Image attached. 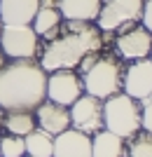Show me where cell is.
<instances>
[{
  "instance_id": "1",
  "label": "cell",
  "mask_w": 152,
  "mask_h": 157,
  "mask_svg": "<svg viewBox=\"0 0 152 157\" xmlns=\"http://www.w3.org/2000/svg\"><path fill=\"white\" fill-rule=\"evenodd\" d=\"M101 28L91 21H61L59 35L49 40L45 52L40 54V68L52 71H75L87 54L101 52L103 35Z\"/></svg>"
},
{
  "instance_id": "2",
  "label": "cell",
  "mask_w": 152,
  "mask_h": 157,
  "mask_svg": "<svg viewBox=\"0 0 152 157\" xmlns=\"http://www.w3.org/2000/svg\"><path fill=\"white\" fill-rule=\"evenodd\" d=\"M47 73L33 59H17L0 68V108L35 110L47 98Z\"/></svg>"
},
{
  "instance_id": "3",
  "label": "cell",
  "mask_w": 152,
  "mask_h": 157,
  "mask_svg": "<svg viewBox=\"0 0 152 157\" xmlns=\"http://www.w3.org/2000/svg\"><path fill=\"white\" fill-rule=\"evenodd\" d=\"M103 129L119 138H133L140 131V105L136 98L117 92L103 101Z\"/></svg>"
},
{
  "instance_id": "4",
  "label": "cell",
  "mask_w": 152,
  "mask_h": 157,
  "mask_svg": "<svg viewBox=\"0 0 152 157\" xmlns=\"http://www.w3.org/2000/svg\"><path fill=\"white\" fill-rule=\"evenodd\" d=\"M122 75H124V71L115 59L96 54L91 66L82 73V89L89 96L106 101L108 96L122 92Z\"/></svg>"
},
{
  "instance_id": "5",
  "label": "cell",
  "mask_w": 152,
  "mask_h": 157,
  "mask_svg": "<svg viewBox=\"0 0 152 157\" xmlns=\"http://www.w3.org/2000/svg\"><path fill=\"white\" fill-rule=\"evenodd\" d=\"M140 12H143V0H106V2H101L96 26L108 33L119 31L124 24L138 21Z\"/></svg>"
},
{
  "instance_id": "6",
  "label": "cell",
  "mask_w": 152,
  "mask_h": 157,
  "mask_svg": "<svg viewBox=\"0 0 152 157\" xmlns=\"http://www.w3.org/2000/svg\"><path fill=\"white\" fill-rule=\"evenodd\" d=\"M0 47L7 59H35L38 54V35L31 26H2Z\"/></svg>"
},
{
  "instance_id": "7",
  "label": "cell",
  "mask_w": 152,
  "mask_h": 157,
  "mask_svg": "<svg viewBox=\"0 0 152 157\" xmlns=\"http://www.w3.org/2000/svg\"><path fill=\"white\" fill-rule=\"evenodd\" d=\"M131 24H124L122 31H119L117 40H115V47H117V54L126 61H138V59H147L152 52V33L145 26H133Z\"/></svg>"
},
{
  "instance_id": "8",
  "label": "cell",
  "mask_w": 152,
  "mask_h": 157,
  "mask_svg": "<svg viewBox=\"0 0 152 157\" xmlns=\"http://www.w3.org/2000/svg\"><path fill=\"white\" fill-rule=\"evenodd\" d=\"M47 101H54L59 105H70L77 101L84 89H82V78L75 71H52L47 75Z\"/></svg>"
},
{
  "instance_id": "9",
  "label": "cell",
  "mask_w": 152,
  "mask_h": 157,
  "mask_svg": "<svg viewBox=\"0 0 152 157\" xmlns=\"http://www.w3.org/2000/svg\"><path fill=\"white\" fill-rule=\"evenodd\" d=\"M68 113H70V127L73 129L84 131L89 136L103 129V101L101 98L82 94L68 108Z\"/></svg>"
},
{
  "instance_id": "10",
  "label": "cell",
  "mask_w": 152,
  "mask_h": 157,
  "mask_svg": "<svg viewBox=\"0 0 152 157\" xmlns=\"http://www.w3.org/2000/svg\"><path fill=\"white\" fill-rule=\"evenodd\" d=\"M122 89L126 96L136 98V101H145L152 92V61L150 59L133 61L122 75Z\"/></svg>"
},
{
  "instance_id": "11",
  "label": "cell",
  "mask_w": 152,
  "mask_h": 157,
  "mask_svg": "<svg viewBox=\"0 0 152 157\" xmlns=\"http://www.w3.org/2000/svg\"><path fill=\"white\" fill-rule=\"evenodd\" d=\"M35 124H38V129L56 136L61 131L70 129V113H68L66 105H59V103L45 98V101L35 108Z\"/></svg>"
},
{
  "instance_id": "12",
  "label": "cell",
  "mask_w": 152,
  "mask_h": 157,
  "mask_svg": "<svg viewBox=\"0 0 152 157\" xmlns=\"http://www.w3.org/2000/svg\"><path fill=\"white\" fill-rule=\"evenodd\" d=\"M52 157H91V136L77 129H66L54 136Z\"/></svg>"
},
{
  "instance_id": "13",
  "label": "cell",
  "mask_w": 152,
  "mask_h": 157,
  "mask_svg": "<svg viewBox=\"0 0 152 157\" xmlns=\"http://www.w3.org/2000/svg\"><path fill=\"white\" fill-rule=\"evenodd\" d=\"M40 0H0L2 26H31Z\"/></svg>"
},
{
  "instance_id": "14",
  "label": "cell",
  "mask_w": 152,
  "mask_h": 157,
  "mask_svg": "<svg viewBox=\"0 0 152 157\" xmlns=\"http://www.w3.org/2000/svg\"><path fill=\"white\" fill-rule=\"evenodd\" d=\"M61 12L54 7L52 0H40V7L35 12L33 21H31V28L35 31V35L42 40H54L59 35V28H61Z\"/></svg>"
},
{
  "instance_id": "15",
  "label": "cell",
  "mask_w": 152,
  "mask_h": 157,
  "mask_svg": "<svg viewBox=\"0 0 152 157\" xmlns=\"http://www.w3.org/2000/svg\"><path fill=\"white\" fill-rule=\"evenodd\" d=\"M103 0H59L56 10L66 21H96Z\"/></svg>"
},
{
  "instance_id": "16",
  "label": "cell",
  "mask_w": 152,
  "mask_h": 157,
  "mask_svg": "<svg viewBox=\"0 0 152 157\" xmlns=\"http://www.w3.org/2000/svg\"><path fill=\"white\" fill-rule=\"evenodd\" d=\"M91 157H124V138L101 129L91 138Z\"/></svg>"
},
{
  "instance_id": "17",
  "label": "cell",
  "mask_w": 152,
  "mask_h": 157,
  "mask_svg": "<svg viewBox=\"0 0 152 157\" xmlns=\"http://www.w3.org/2000/svg\"><path fill=\"white\" fill-rule=\"evenodd\" d=\"M2 127L7 129V134L14 136H26L35 129V115L33 110H7V117L2 120Z\"/></svg>"
},
{
  "instance_id": "18",
  "label": "cell",
  "mask_w": 152,
  "mask_h": 157,
  "mask_svg": "<svg viewBox=\"0 0 152 157\" xmlns=\"http://www.w3.org/2000/svg\"><path fill=\"white\" fill-rule=\"evenodd\" d=\"M24 145H26V155L33 157H52L54 155V136L42 129H33L31 134L24 136Z\"/></svg>"
},
{
  "instance_id": "19",
  "label": "cell",
  "mask_w": 152,
  "mask_h": 157,
  "mask_svg": "<svg viewBox=\"0 0 152 157\" xmlns=\"http://www.w3.org/2000/svg\"><path fill=\"white\" fill-rule=\"evenodd\" d=\"M24 155H26V145H24L21 136L7 134L0 138V157H24Z\"/></svg>"
},
{
  "instance_id": "20",
  "label": "cell",
  "mask_w": 152,
  "mask_h": 157,
  "mask_svg": "<svg viewBox=\"0 0 152 157\" xmlns=\"http://www.w3.org/2000/svg\"><path fill=\"white\" fill-rule=\"evenodd\" d=\"M129 157H152V134H136L129 145Z\"/></svg>"
},
{
  "instance_id": "21",
  "label": "cell",
  "mask_w": 152,
  "mask_h": 157,
  "mask_svg": "<svg viewBox=\"0 0 152 157\" xmlns=\"http://www.w3.org/2000/svg\"><path fill=\"white\" fill-rule=\"evenodd\" d=\"M140 129L145 134H152V103L145 101V105L140 108Z\"/></svg>"
},
{
  "instance_id": "22",
  "label": "cell",
  "mask_w": 152,
  "mask_h": 157,
  "mask_svg": "<svg viewBox=\"0 0 152 157\" xmlns=\"http://www.w3.org/2000/svg\"><path fill=\"white\" fill-rule=\"evenodd\" d=\"M140 21L143 26L152 33V0H143V12H140Z\"/></svg>"
},
{
  "instance_id": "23",
  "label": "cell",
  "mask_w": 152,
  "mask_h": 157,
  "mask_svg": "<svg viewBox=\"0 0 152 157\" xmlns=\"http://www.w3.org/2000/svg\"><path fill=\"white\" fill-rule=\"evenodd\" d=\"M7 63V56H5V52H2V47H0V68Z\"/></svg>"
},
{
  "instance_id": "24",
  "label": "cell",
  "mask_w": 152,
  "mask_h": 157,
  "mask_svg": "<svg viewBox=\"0 0 152 157\" xmlns=\"http://www.w3.org/2000/svg\"><path fill=\"white\" fill-rule=\"evenodd\" d=\"M145 101H150V103H152V92H150V96H147V98H145Z\"/></svg>"
},
{
  "instance_id": "25",
  "label": "cell",
  "mask_w": 152,
  "mask_h": 157,
  "mask_svg": "<svg viewBox=\"0 0 152 157\" xmlns=\"http://www.w3.org/2000/svg\"><path fill=\"white\" fill-rule=\"evenodd\" d=\"M0 110H2V108H0ZM0 127H2V113H0Z\"/></svg>"
},
{
  "instance_id": "26",
  "label": "cell",
  "mask_w": 152,
  "mask_h": 157,
  "mask_svg": "<svg viewBox=\"0 0 152 157\" xmlns=\"http://www.w3.org/2000/svg\"><path fill=\"white\" fill-rule=\"evenodd\" d=\"M0 31H2V21H0Z\"/></svg>"
},
{
  "instance_id": "27",
  "label": "cell",
  "mask_w": 152,
  "mask_h": 157,
  "mask_svg": "<svg viewBox=\"0 0 152 157\" xmlns=\"http://www.w3.org/2000/svg\"><path fill=\"white\" fill-rule=\"evenodd\" d=\"M24 157H33V155H24Z\"/></svg>"
},
{
  "instance_id": "28",
  "label": "cell",
  "mask_w": 152,
  "mask_h": 157,
  "mask_svg": "<svg viewBox=\"0 0 152 157\" xmlns=\"http://www.w3.org/2000/svg\"><path fill=\"white\" fill-rule=\"evenodd\" d=\"M150 61H152V52H150Z\"/></svg>"
}]
</instances>
